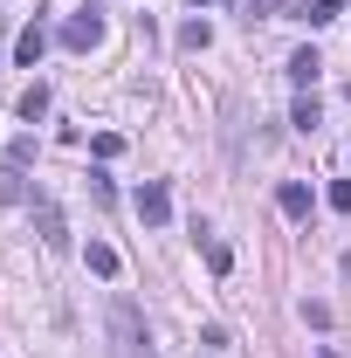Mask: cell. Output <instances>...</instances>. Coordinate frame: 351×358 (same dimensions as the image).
<instances>
[{
    "label": "cell",
    "mask_w": 351,
    "mask_h": 358,
    "mask_svg": "<svg viewBox=\"0 0 351 358\" xmlns=\"http://www.w3.org/2000/svg\"><path fill=\"white\" fill-rule=\"evenodd\" d=\"M96 42H103V14H96V7H83V14L62 21V48H69V55H89Z\"/></svg>",
    "instance_id": "obj_2"
},
{
    "label": "cell",
    "mask_w": 351,
    "mask_h": 358,
    "mask_svg": "<svg viewBox=\"0 0 351 358\" xmlns=\"http://www.w3.org/2000/svg\"><path fill=\"white\" fill-rule=\"evenodd\" d=\"M35 227H42V248H55V255L69 248V221H62V207H55V200L35 207Z\"/></svg>",
    "instance_id": "obj_4"
},
{
    "label": "cell",
    "mask_w": 351,
    "mask_h": 358,
    "mask_svg": "<svg viewBox=\"0 0 351 358\" xmlns=\"http://www.w3.org/2000/svg\"><path fill=\"white\" fill-rule=\"evenodd\" d=\"M42 48H48V28H42V21H28V28H21V42H14V55L35 69V62H42Z\"/></svg>",
    "instance_id": "obj_8"
},
{
    "label": "cell",
    "mask_w": 351,
    "mask_h": 358,
    "mask_svg": "<svg viewBox=\"0 0 351 358\" xmlns=\"http://www.w3.org/2000/svg\"><path fill=\"white\" fill-rule=\"evenodd\" d=\"M275 7H282V0H248V21H268Z\"/></svg>",
    "instance_id": "obj_19"
},
{
    "label": "cell",
    "mask_w": 351,
    "mask_h": 358,
    "mask_svg": "<svg viewBox=\"0 0 351 358\" xmlns=\"http://www.w3.org/2000/svg\"><path fill=\"white\" fill-rule=\"evenodd\" d=\"M317 76H324V55H317V48H296V55H289V83L317 90Z\"/></svg>",
    "instance_id": "obj_6"
},
{
    "label": "cell",
    "mask_w": 351,
    "mask_h": 358,
    "mask_svg": "<svg viewBox=\"0 0 351 358\" xmlns=\"http://www.w3.org/2000/svg\"><path fill=\"white\" fill-rule=\"evenodd\" d=\"M48 110V83H28L21 90V117H28V124H35V117H42Z\"/></svg>",
    "instance_id": "obj_10"
},
{
    "label": "cell",
    "mask_w": 351,
    "mask_h": 358,
    "mask_svg": "<svg viewBox=\"0 0 351 358\" xmlns=\"http://www.w3.org/2000/svg\"><path fill=\"white\" fill-rule=\"evenodd\" d=\"M83 262H89V275H103V282H110V275L124 268V262H117V248H110V241H89V248H83Z\"/></svg>",
    "instance_id": "obj_7"
},
{
    "label": "cell",
    "mask_w": 351,
    "mask_h": 358,
    "mask_svg": "<svg viewBox=\"0 0 351 358\" xmlns=\"http://www.w3.org/2000/svg\"><path fill=\"white\" fill-rule=\"evenodd\" d=\"M275 207H282L289 221H310V207H317V200H310L303 179H282V186H275Z\"/></svg>",
    "instance_id": "obj_5"
},
{
    "label": "cell",
    "mask_w": 351,
    "mask_h": 358,
    "mask_svg": "<svg viewBox=\"0 0 351 358\" xmlns=\"http://www.w3.org/2000/svg\"><path fill=\"white\" fill-rule=\"evenodd\" d=\"M303 324H310V331H331V303H310V296H303Z\"/></svg>",
    "instance_id": "obj_17"
},
{
    "label": "cell",
    "mask_w": 351,
    "mask_h": 358,
    "mask_svg": "<svg viewBox=\"0 0 351 358\" xmlns=\"http://www.w3.org/2000/svg\"><path fill=\"white\" fill-rule=\"evenodd\" d=\"M89 200H96V207H110V200H117V186H110V173H89Z\"/></svg>",
    "instance_id": "obj_16"
},
{
    "label": "cell",
    "mask_w": 351,
    "mask_h": 358,
    "mask_svg": "<svg viewBox=\"0 0 351 358\" xmlns=\"http://www.w3.org/2000/svg\"><path fill=\"white\" fill-rule=\"evenodd\" d=\"M345 96H351V83H345Z\"/></svg>",
    "instance_id": "obj_20"
},
{
    "label": "cell",
    "mask_w": 351,
    "mask_h": 358,
    "mask_svg": "<svg viewBox=\"0 0 351 358\" xmlns=\"http://www.w3.org/2000/svg\"><path fill=\"white\" fill-rule=\"evenodd\" d=\"M331 207H338V214H351V179H331Z\"/></svg>",
    "instance_id": "obj_18"
},
{
    "label": "cell",
    "mask_w": 351,
    "mask_h": 358,
    "mask_svg": "<svg viewBox=\"0 0 351 358\" xmlns=\"http://www.w3.org/2000/svg\"><path fill=\"white\" fill-rule=\"evenodd\" d=\"M207 268H214V275H227V268H234V248H227V241H214V234H207Z\"/></svg>",
    "instance_id": "obj_14"
},
{
    "label": "cell",
    "mask_w": 351,
    "mask_h": 358,
    "mask_svg": "<svg viewBox=\"0 0 351 358\" xmlns=\"http://www.w3.org/2000/svg\"><path fill=\"white\" fill-rule=\"evenodd\" d=\"M103 324H110V358H152V331H145V310L131 296H110Z\"/></svg>",
    "instance_id": "obj_1"
},
{
    "label": "cell",
    "mask_w": 351,
    "mask_h": 358,
    "mask_svg": "<svg viewBox=\"0 0 351 358\" xmlns=\"http://www.w3.org/2000/svg\"><path fill=\"white\" fill-rule=\"evenodd\" d=\"M214 42V28H207V21H200V14H193V21H186V28H179V48H207Z\"/></svg>",
    "instance_id": "obj_13"
},
{
    "label": "cell",
    "mask_w": 351,
    "mask_h": 358,
    "mask_svg": "<svg viewBox=\"0 0 351 358\" xmlns=\"http://www.w3.org/2000/svg\"><path fill=\"white\" fill-rule=\"evenodd\" d=\"M28 166H35V138H14L7 145V173H28Z\"/></svg>",
    "instance_id": "obj_11"
},
{
    "label": "cell",
    "mask_w": 351,
    "mask_h": 358,
    "mask_svg": "<svg viewBox=\"0 0 351 358\" xmlns=\"http://www.w3.org/2000/svg\"><path fill=\"white\" fill-rule=\"evenodd\" d=\"M338 14H345V0H310V7H303L310 28H324V21H338Z\"/></svg>",
    "instance_id": "obj_12"
},
{
    "label": "cell",
    "mask_w": 351,
    "mask_h": 358,
    "mask_svg": "<svg viewBox=\"0 0 351 358\" xmlns=\"http://www.w3.org/2000/svg\"><path fill=\"white\" fill-rule=\"evenodd\" d=\"M89 152H96V159H117V152H124V138H117V131H96V138H89Z\"/></svg>",
    "instance_id": "obj_15"
},
{
    "label": "cell",
    "mask_w": 351,
    "mask_h": 358,
    "mask_svg": "<svg viewBox=\"0 0 351 358\" xmlns=\"http://www.w3.org/2000/svg\"><path fill=\"white\" fill-rule=\"evenodd\" d=\"M131 207H138V221H145V227H166V221H173V193H166V179H145Z\"/></svg>",
    "instance_id": "obj_3"
},
{
    "label": "cell",
    "mask_w": 351,
    "mask_h": 358,
    "mask_svg": "<svg viewBox=\"0 0 351 358\" xmlns=\"http://www.w3.org/2000/svg\"><path fill=\"white\" fill-rule=\"evenodd\" d=\"M289 124H296V131H317V124H324V110H317V96H296V110H289Z\"/></svg>",
    "instance_id": "obj_9"
}]
</instances>
